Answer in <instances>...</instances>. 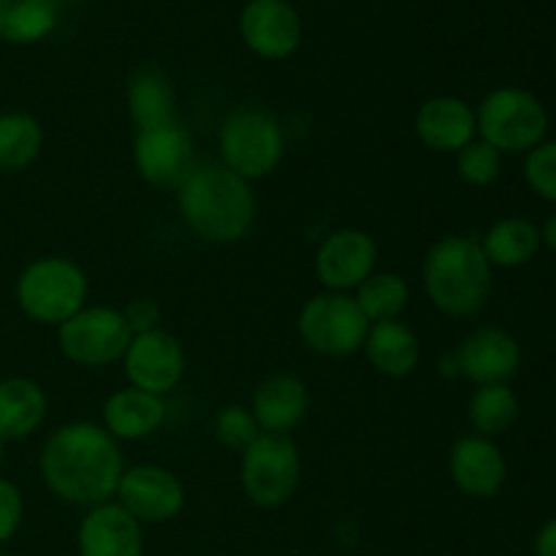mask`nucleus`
<instances>
[{
  "instance_id": "obj_1",
  "label": "nucleus",
  "mask_w": 556,
  "mask_h": 556,
  "mask_svg": "<svg viewBox=\"0 0 556 556\" xmlns=\"http://www.w3.org/2000/svg\"><path fill=\"white\" fill-rule=\"evenodd\" d=\"M38 472L52 497L87 510L112 503L125 459L119 443L101 424L71 421L43 440Z\"/></svg>"
},
{
  "instance_id": "obj_2",
  "label": "nucleus",
  "mask_w": 556,
  "mask_h": 556,
  "mask_svg": "<svg viewBox=\"0 0 556 556\" xmlns=\"http://www.w3.org/2000/svg\"><path fill=\"white\" fill-rule=\"evenodd\" d=\"M177 206L182 223L210 244H237L255 223L253 182L215 163H195L177 190Z\"/></svg>"
},
{
  "instance_id": "obj_3",
  "label": "nucleus",
  "mask_w": 556,
  "mask_h": 556,
  "mask_svg": "<svg viewBox=\"0 0 556 556\" xmlns=\"http://www.w3.org/2000/svg\"><path fill=\"white\" fill-rule=\"evenodd\" d=\"M421 286L434 309L448 318H472L486 307L492 293V264L478 239L451 233L424 255Z\"/></svg>"
},
{
  "instance_id": "obj_4",
  "label": "nucleus",
  "mask_w": 556,
  "mask_h": 556,
  "mask_svg": "<svg viewBox=\"0 0 556 556\" xmlns=\"http://www.w3.org/2000/svg\"><path fill=\"white\" fill-rule=\"evenodd\" d=\"M87 275L65 255H43L20 271L14 286L16 304L33 324L63 326L87 307Z\"/></svg>"
},
{
  "instance_id": "obj_5",
  "label": "nucleus",
  "mask_w": 556,
  "mask_h": 556,
  "mask_svg": "<svg viewBox=\"0 0 556 556\" xmlns=\"http://www.w3.org/2000/svg\"><path fill=\"white\" fill-rule=\"evenodd\" d=\"M478 139L500 155L532 152L546 141L548 112L535 92L525 87H497L476 109Z\"/></svg>"
},
{
  "instance_id": "obj_6",
  "label": "nucleus",
  "mask_w": 556,
  "mask_h": 556,
  "mask_svg": "<svg viewBox=\"0 0 556 556\" xmlns=\"http://www.w3.org/2000/svg\"><path fill=\"white\" fill-rule=\"evenodd\" d=\"M220 163L248 182L277 172L286 155L280 119L261 106H239L226 114L217 136Z\"/></svg>"
},
{
  "instance_id": "obj_7",
  "label": "nucleus",
  "mask_w": 556,
  "mask_h": 556,
  "mask_svg": "<svg viewBox=\"0 0 556 556\" xmlns=\"http://www.w3.org/2000/svg\"><path fill=\"white\" fill-rule=\"evenodd\" d=\"M239 456L242 492L255 508L277 510L291 503L302 483V454L291 434L261 432Z\"/></svg>"
},
{
  "instance_id": "obj_8",
  "label": "nucleus",
  "mask_w": 556,
  "mask_h": 556,
  "mask_svg": "<svg viewBox=\"0 0 556 556\" xmlns=\"http://www.w3.org/2000/svg\"><path fill=\"white\" fill-rule=\"evenodd\" d=\"M299 337L313 353L326 358H348L367 340L369 320L351 293H315L299 309Z\"/></svg>"
},
{
  "instance_id": "obj_9",
  "label": "nucleus",
  "mask_w": 556,
  "mask_h": 556,
  "mask_svg": "<svg viewBox=\"0 0 556 556\" xmlns=\"http://www.w3.org/2000/svg\"><path fill=\"white\" fill-rule=\"evenodd\" d=\"M130 329L117 307H81L58 326L60 353L76 367L98 369L123 362L130 345Z\"/></svg>"
},
{
  "instance_id": "obj_10",
  "label": "nucleus",
  "mask_w": 556,
  "mask_h": 556,
  "mask_svg": "<svg viewBox=\"0 0 556 556\" xmlns=\"http://www.w3.org/2000/svg\"><path fill=\"white\" fill-rule=\"evenodd\" d=\"M134 163L139 177L157 190H179L195 168V150L188 128L177 117L136 130Z\"/></svg>"
},
{
  "instance_id": "obj_11",
  "label": "nucleus",
  "mask_w": 556,
  "mask_h": 556,
  "mask_svg": "<svg viewBox=\"0 0 556 556\" xmlns=\"http://www.w3.org/2000/svg\"><path fill=\"white\" fill-rule=\"evenodd\" d=\"M440 372L467 378L476 386L508 383L521 367V348L510 331L500 326H478L440 362Z\"/></svg>"
},
{
  "instance_id": "obj_12",
  "label": "nucleus",
  "mask_w": 556,
  "mask_h": 556,
  "mask_svg": "<svg viewBox=\"0 0 556 556\" xmlns=\"http://www.w3.org/2000/svg\"><path fill=\"white\" fill-rule=\"evenodd\" d=\"M185 367H188V358H185L182 342L166 329L130 337V345L123 356L128 386L155 396L172 394L182 383Z\"/></svg>"
},
{
  "instance_id": "obj_13",
  "label": "nucleus",
  "mask_w": 556,
  "mask_h": 556,
  "mask_svg": "<svg viewBox=\"0 0 556 556\" xmlns=\"http://www.w3.org/2000/svg\"><path fill=\"white\" fill-rule=\"evenodd\" d=\"M114 500L139 525H166L182 514L188 497L182 481L168 467L136 465L125 467Z\"/></svg>"
},
{
  "instance_id": "obj_14",
  "label": "nucleus",
  "mask_w": 556,
  "mask_h": 556,
  "mask_svg": "<svg viewBox=\"0 0 556 556\" xmlns=\"http://www.w3.org/2000/svg\"><path fill=\"white\" fill-rule=\"evenodd\" d=\"M378 266V242L362 228H337L315 253V277L324 291L351 293Z\"/></svg>"
},
{
  "instance_id": "obj_15",
  "label": "nucleus",
  "mask_w": 556,
  "mask_h": 556,
  "mask_svg": "<svg viewBox=\"0 0 556 556\" xmlns=\"http://www.w3.org/2000/svg\"><path fill=\"white\" fill-rule=\"evenodd\" d=\"M244 47L264 60H286L302 43V16L288 0H248L239 14Z\"/></svg>"
},
{
  "instance_id": "obj_16",
  "label": "nucleus",
  "mask_w": 556,
  "mask_h": 556,
  "mask_svg": "<svg viewBox=\"0 0 556 556\" xmlns=\"http://www.w3.org/2000/svg\"><path fill=\"white\" fill-rule=\"evenodd\" d=\"M448 472L454 486L472 500L497 497L508 478V462L492 438L465 434L451 445Z\"/></svg>"
},
{
  "instance_id": "obj_17",
  "label": "nucleus",
  "mask_w": 556,
  "mask_h": 556,
  "mask_svg": "<svg viewBox=\"0 0 556 556\" xmlns=\"http://www.w3.org/2000/svg\"><path fill=\"white\" fill-rule=\"evenodd\" d=\"M79 556H144V525L117 500L87 508L76 530Z\"/></svg>"
},
{
  "instance_id": "obj_18",
  "label": "nucleus",
  "mask_w": 556,
  "mask_h": 556,
  "mask_svg": "<svg viewBox=\"0 0 556 556\" xmlns=\"http://www.w3.org/2000/svg\"><path fill=\"white\" fill-rule=\"evenodd\" d=\"M416 136L432 152H459L478 136L476 109L456 96H434L418 106Z\"/></svg>"
},
{
  "instance_id": "obj_19",
  "label": "nucleus",
  "mask_w": 556,
  "mask_h": 556,
  "mask_svg": "<svg viewBox=\"0 0 556 556\" xmlns=\"http://www.w3.org/2000/svg\"><path fill=\"white\" fill-rule=\"evenodd\" d=\"M250 413L261 432L291 434L309 413L307 386L291 372L269 375L255 386Z\"/></svg>"
},
{
  "instance_id": "obj_20",
  "label": "nucleus",
  "mask_w": 556,
  "mask_h": 556,
  "mask_svg": "<svg viewBox=\"0 0 556 556\" xmlns=\"http://www.w3.org/2000/svg\"><path fill=\"white\" fill-rule=\"evenodd\" d=\"M166 402L163 396L147 394V391L134 389H117L103 400L101 407V427L112 434L114 440H125V443H136V440H147L166 424Z\"/></svg>"
},
{
  "instance_id": "obj_21",
  "label": "nucleus",
  "mask_w": 556,
  "mask_h": 556,
  "mask_svg": "<svg viewBox=\"0 0 556 556\" xmlns=\"http://www.w3.org/2000/svg\"><path fill=\"white\" fill-rule=\"evenodd\" d=\"M364 356L386 378H407L416 372L421 362V340L416 331L402 320H383L369 324L367 340H364Z\"/></svg>"
},
{
  "instance_id": "obj_22",
  "label": "nucleus",
  "mask_w": 556,
  "mask_h": 556,
  "mask_svg": "<svg viewBox=\"0 0 556 556\" xmlns=\"http://www.w3.org/2000/svg\"><path fill=\"white\" fill-rule=\"evenodd\" d=\"M47 391L30 378L0 380V440H27L47 421Z\"/></svg>"
},
{
  "instance_id": "obj_23",
  "label": "nucleus",
  "mask_w": 556,
  "mask_h": 556,
  "mask_svg": "<svg viewBox=\"0 0 556 556\" xmlns=\"http://www.w3.org/2000/svg\"><path fill=\"white\" fill-rule=\"evenodd\" d=\"M478 242L492 269H519L541 250V228L525 217H503Z\"/></svg>"
},
{
  "instance_id": "obj_24",
  "label": "nucleus",
  "mask_w": 556,
  "mask_h": 556,
  "mask_svg": "<svg viewBox=\"0 0 556 556\" xmlns=\"http://www.w3.org/2000/svg\"><path fill=\"white\" fill-rule=\"evenodd\" d=\"M125 103L128 114L134 119L136 130L150 128V125L174 119V85L163 71L157 68H139L130 74L128 87H125Z\"/></svg>"
},
{
  "instance_id": "obj_25",
  "label": "nucleus",
  "mask_w": 556,
  "mask_h": 556,
  "mask_svg": "<svg viewBox=\"0 0 556 556\" xmlns=\"http://www.w3.org/2000/svg\"><path fill=\"white\" fill-rule=\"evenodd\" d=\"M58 27L54 0H0V41L30 47Z\"/></svg>"
},
{
  "instance_id": "obj_26",
  "label": "nucleus",
  "mask_w": 556,
  "mask_h": 556,
  "mask_svg": "<svg viewBox=\"0 0 556 556\" xmlns=\"http://www.w3.org/2000/svg\"><path fill=\"white\" fill-rule=\"evenodd\" d=\"M43 147V128L33 114H0V174H20L38 161Z\"/></svg>"
},
{
  "instance_id": "obj_27",
  "label": "nucleus",
  "mask_w": 556,
  "mask_h": 556,
  "mask_svg": "<svg viewBox=\"0 0 556 556\" xmlns=\"http://www.w3.org/2000/svg\"><path fill=\"white\" fill-rule=\"evenodd\" d=\"M467 418L481 438H500L519 418V396L508 383L478 386L467 405Z\"/></svg>"
},
{
  "instance_id": "obj_28",
  "label": "nucleus",
  "mask_w": 556,
  "mask_h": 556,
  "mask_svg": "<svg viewBox=\"0 0 556 556\" xmlns=\"http://www.w3.org/2000/svg\"><path fill=\"white\" fill-rule=\"evenodd\" d=\"M356 304L362 307L364 318L369 324H383V320H400L405 313L410 286L396 271H372L362 286L356 288Z\"/></svg>"
},
{
  "instance_id": "obj_29",
  "label": "nucleus",
  "mask_w": 556,
  "mask_h": 556,
  "mask_svg": "<svg viewBox=\"0 0 556 556\" xmlns=\"http://www.w3.org/2000/svg\"><path fill=\"white\" fill-rule=\"evenodd\" d=\"M456 172L472 188H489L492 182H497L500 172H503V155L476 136L470 144L456 152Z\"/></svg>"
},
{
  "instance_id": "obj_30",
  "label": "nucleus",
  "mask_w": 556,
  "mask_h": 556,
  "mask_svg": "<svg viewBox=\"0 0 556 556\" xmlns=\"http://www.w3.org/2000/svg\"><path fill=\"white\" fill-rule=\"evenodd\" d=\"M212 429H215L217 443H220L223 448L233 451V454H242V451L261 434L253 413H250V407L244 405L220 407L215 421H212Z\"/></svg>"
},
{
  "instance_id": "obj_31",
  "label": "nucleus",
  "mask_w": 556,
  "mask_h": 556,
  "mask_svg": "<svg viewBox=\"0 0 556 556\" xmlns=\"http://www.w3.org/2000/svg\"><path fill=\"white\" fill-rule=\"evenodd\" d=\"M525 179L532 188V193L556 204V139L543 141L535 150L527 152Z\"/></svg>"
},
{
  "instance_id": "obj_32",
  "label": "nucleus",
  "mask_w": 556,
  "mask_h": 556,
  "mask_svg": "<svg viewBox=\"0 0 556 556\" xmlns=\"http://www.w3.org/2000/svg\"><path fill=\"white\" fill-rule=\"evenodd\" d=\"M25 519V497L22 489L9 478H0V546L14 541Z\"/></svg>"
},
{
  "instance_id": "obj_33",
  "label": "nucleus",
  "mask_w": 556,
  "mask_h": 556,
  "mask_svg": "<svg viewBox=\"0 0 556 556\" xmlns=\"http://www.w3.org/2000/svg\"><path fill=\"white\" fill-rule=\"evenodd\" d=\"M123 318L128 324L130 334H147L152 329H161V304L150 296H139V299H130L123 309Z\"/></svg>"
},
{
  "instance_id": "obj_34",
  "label": "nucleus",
  "mask_w": 556,
  "mask_h": 556,
  "mask_svg": "<svg viewBox=\"0 0 556 556\" xmlns=\"http://www.w3.org/2000/svg\"><path fill=\"white\" fill-rule=\"evenodd\" d=\"M532 552H535V556H556V516L538 530Z\"/></svg>"
},
{
  "instance_id": "obj_35",
  "label": "nucleus",
  "mask_w": 556,
  "mask_h": 556,
  "mask_svg": "<svg viewBox=\"0 0 556 556\" xmlns=\"http://www.w3.org/2000/svg\"><path fill=\"white\" fill-rule=\"evenodd\" d=\"M541 242H546L548 248H552L554 253H556V212H554V215H548V220L543 223Z\"/></svg>"
},
{
  "instance_id": "obj_36",
  "label": "nucleus",
  "mask_w": 556,
  "mask_h": 556,
  "mask_svg": "<svg viewBox=\"0 0 556 556\" xmlns=\"http://www.w3.org/2000/svg\"><path fill=\"white\" fill-rule=\"evenodd\" d=\"M5 459V440H0V465H3Z\"/></svg>"
},
{
  "instance_id": "obj_37",
  "label": "nucleus",
  "mask_w": 556,
  "mask_h": 556,
  "mask_svg": "<svg viewBox=\"0 0 556 556\" xmlns=\"http://www.w3.org/2000/svg\"><path fill=\"white\" fill-rule=\"evenodd\" d=\"M76 3H90V0H76Z\"/></svg>"
},
{
  "instance_id": "obj_38",
  "label": "nucleus",
  "mask_w": 556,
  "mask_h": 556,
  "mask_svg": "<svg viewBox=\"0 0 556 556\" xmlns=\"http://www.w3.org/2000/svg\"><path fill=\"white\" fill-rule=\"evenodd\" d=\"M0 556H9V554H3V552H0Z\"/></svg>"
}]
</instances>
